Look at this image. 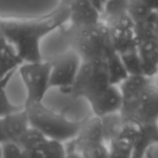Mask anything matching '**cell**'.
<instances>
[{"label": "cell", "instance_id": "cell-24", "mask_svg": "<svg viewBox=\"0 0 158 158\" xmlns=\"http://www.w3.org/2000/svg\"><path fill=\"white\" fill-rule=\"evenodd\" d=\"M129 0H107L101 13V21L127 13Z\"/></svg>", "mask_w": 158, "mask_h": 158}, {"label": "cell", "instance_id": "cell-9", "mask_svg": "<svg viewBox=\"0 0 158 158\" xmlns=\"http://www.w3.org/2000/svg\"><path fill=\"white\" fill-rule=\"evenodd\" d=\"M68 8V22L70 25H91L101 21V14L89 2V0H74Z\"/></svg>", "mask_w": 158, "mask_h": 158}, {"label": "cell", "instance_id": "cell-19", "mask_svg": "<svg viewBox=\"0 0 158 158\" xmlns=\"http://www.w3.org/2000/svg\"><path fill=\"white\" fill-rule=\"evenodd\" d=\"M134 141L125 138H116L107 144L108 158H131Z\"/></svg>", "mask_w": 158, "mask_h": 158}, {"label": "cell", "instance_id": "cell-14", "mask_svg": "<svg viewBox=\"0 0 158 158\" xmlns=\"http://www.w3.org/2000/svg\"><path fill=\"white\" fill-rule=\"evenodd\" d=\"M133 34L136 44L148 40H158V13L153 11L144 20L134 23Z\"/></svg>", "mask_w": 158, "mask_h": 158}, {"label": "cell", "instance_id": "cell-3", "mask_svg": "<svg viewBox=\"0 0 158 158\" xmlns=\"http://www.w3.org/2000/svg\"><path fill=\"white\" fill-rule=\"evenodd\" d=\"M24 108L29 126L38 130L48 140L68 142L75 139L82 123V119L72 120L63 113L51 110L44 105V102L24 104Z\"/></svg>", "mask_w": 158, "mask_h": 158}, {"label": "cell", "instance_id": "cell-33", "mask_svg": "<svg viewBox=\"0 0 158 158\" xmlns=\"http://www.w3.org/2000/svg\"><path fill=\"white\" fill-rule=\"evenodd\" d=\"M73 1H74V0H60L59 3H62V5H65V6H69Z\"/></svg>", "mask_w": 158, "mask_h": 158}, {"label": "cell", "instance_id": "cell-7", "mask_svg": "<svg viewBox=\"0 0 158 158\" xmlns=\"http://www.w3.org/2000/svg\"><path fill=\"white\" fill-rule=\"evenodd\" d=\"M51 63L50 88H57L63 94L69 95L81 60L75 51L69 49L66 52L49 59Z\"/></svg>", "mask_w": 158, "mask_h": 158}, {"label": "cell", "instance_id": "cell-22", "mask_svg": "<svg viewBox=\"0 0 158 158\" xmlns=\"http://www.w3.org/2000/svg\"><path fill=\"white\" fill-rule=\"evenodd\" d=\"M110 33H120V31H133L134 23L132 19L128 15V13L119 14L114 18L107 19L102 21Z\"/></svg>", "mask_w": 158, "mask_h": 158}, {"label": "cell", "instance_id": "cell-4", "mask_svg": "<svg viewBox=\"0 0 158 158\" xmlns=\"http://www.w3.org/2000/svg\"><path fill=\"white\" fill-rule=\"evenodd\" d=\"M110 86L105 61H81L69 95L89 101Z\"/></svg>", "mask_w": 158, "mask_h": 158}, {"label": "cell", "instance_id": "cell-21", "mask_svg": "<svg viewBox=\"0 0 158 158\" xmlns=\"http://www.w3.org/2000/svg\"><path fill=\"white\" fill-rule=\"evenodd\" d=\"M128 75H142L141 60L136 48L130 49L125 52L118 53Z\"/></svg>", "mask_w": 158, "mask_h": 158}, {"label": "cell", "instance_id": "cell-17", "mask_svg": "<svg viewBox=\"0 0 158 158\" xmlns=\"http://www.w3.org/2000/svg\"><path fill=\"white\" fill-rule=\"evenodd\" d=\"M107 76L110 86H118L128 77V74L125 69L120 56L117 52H114L105 60Z\"/></svg>", "mask_w": 158, "mask_h": 158}, {"label": "cell", "instance_id": "cell-25", "mask_svg": "<svg viewBox=\"0 0 158 158\" xmlns=\"http://www.w3.org/2000/svg\"><path fill=\"white\" fill-rule=\"evenodd\" d=\"M44 158H66L65 144L55 140H47L42 149Z\"/></svg>", "mask_w": 158, "mask_h": 158}, {"label": "cell", "instance_id": "cell-8", "mask_svg": "<svg viewBox=\"0 0 158 158\" xmlns=\"http://www.w3.org/2000/svg\"><path fill=\"white\" fill-rule=\"evenodd\" d=\"M89 104L93 112V116L102 117L106 115L119 113L123 103L120 91L117 86H110L98 95L89 100Z\"/></svg>", "mask_w": 158, "mask_h": 158}, {"label": "cell", "instance_id": "cell-27", "mask_svg": "<svg viewBox=\"0 0 158 158\" xmlns=\"http://www.w3.org/2000/svg\"><path fill=\"white\" fill-rule=\"evenodd\" d=\"M2 158H25L22 147L14 142L2 143Z\"/></svg>", "mask_w": 158, "mask_h": 158}, {"label": "cell", "instance_id": "cell-31", "mask_svg": "<svg viewBox=\"0 0 158 158\" xmlns=\"http://www.w3.org/2000/svg\"><path fill=\"white\" fill-rule=\"evenodd\" d=\"M66 158H82V156L78 153V152H67V155H66Z\"/></svg>", "mask_w": 158, "mask_h": 158}, {"label": "cell", "instance_id": "cell-26", "mask_svg": "<svg viewBox=\"0 0 158 158\" xmlns=\"http://www.w3.org/2000/svg\"><path fill=\"white\" fill-rule=\"evenodd\" d=\"M82 158H108V148L106 143H98L86 146L78 151Z\"/></svg>", "mask_w": 158, "mask_h": 158}, {"label": "cell", "instance_id": "cell-5", "mask_svg": "<svg viewBox=\"0 0 158 158\" xmlns=\"http://www.w3.org/2000/svg\"><path fill=\"white\" fill-rule=\"evenodd\" d=\"M119 114L125 119L138 125L157 123L158 87L155 79L134 99L121 103Z\"/></svg>", "mask_w": 158, "mask_h": 158}, {"label": "cell", "instance_id": "cell-2", "mask_svg": "<svg viewBox=\"0 0 158 158\" xmlns=\"http://www.w3.org/2000/svg\"><path fill=\"white\" fill-rule=\"evenodd\" d=\"M64 39L81 61H105L115 52L110 33L102 21L91 25L61 27Z\"/></svg>", "mask_w": 158, "mask_h": 158}, {"label": "cell", "instance_id": "cell-13", "mask_svg": "<svg viewBox=\"0 0 158 158\" xmlns=\"http://www.w3.org/2000/svg\"><path fill=\"white\" fill-rule=\"evenodd\" d=\"M153 79L155 78H147L143 75H128L127 78L117 86L120 91L123 102L138 97Z\"/></svg>", "mask_w": 158, "mask_h": 158}, {"label": "cell", "instance_id": "cell-20", "mask_svg": "<svg viewBox=\"0 0 158 158\" xmlns=\"http://www.w3.org/2000/svg\"><path fill=\"white\" fill-rule=\"evenodd\" d=\"M112 44L115 52L121 53L130 49L136 48V41L133 31H120V33H110Z\"/></svg>", "mask_w": 158, "mask_h": 158}, {"label": "cell", "instance_id": "cell-1", "mask_svg": "<svg viewBox=\"0 0 158 158\" xmlns=\"http://www.w3.org/2000/svg\"><path fill=\"white\" fill-rule=\"evenodd\" d=\"M69 8L59 3L56 8L36 18L0 15V34L15 49L23 62L42 61L40 42L55 29L68 22Z\"/></svg>", "mask_w": 158, "mask_h": 158}, {"label": "cell", "instance_id": "cell-10", "mask_svg": "<svg viewBox=\"0 0 158 158\" xmlns=\"http://www.w3.org/2000/svg\"><path fill=\"white\" fill-rule=\"evenodd\" d=\"M141 60L142 75L147 78H155L158 72V40H148L136 44Z\"/></svg>", "mask_w": 158, "mask_h": 158}, {"label": "cell", "instance_id": "cell-15", "mask_svg": "<svg viewBox=\"0 0 158 158\" xmlns=\"http://www.w3.org/2000/svg\"><path fill=\"white\" fill-rule=\"evenodd\" d=\"M16 72L18 70H13L3 77H0V118H3L8 115L13 114L24 108V104L18 105L12 103L7 94V86Z\"/></svg>", "mask_w": 158, "mask_h": 158}, {"label": "cell", "instance_id": "cell-16", "mask_svg": "<svg viewBox=\"0 0 158 158\" xmlns=\"http://www.w3.org/2000/svg\"><path fill=\"white\" fill-rule=\"evenodd\" d=\"M23 63V60L10 44L0 49V77H3L13 70H18Z\"/></svg>", "mask_w": 158, "mask_h": 158}, {"label": "cell", "instance_id": "cell-29", "mask_svg": "<svg viewBox=\"0 0 158 158\" xmlns=\"http://www.w3.org/2000/svg\"><path fill=\"white\" fill-rule=\"evenodd\" d=\"M106 1H107V0H89V2L98 10V12H99L100 14L103 11V8H104V6H105Z\"/></svg>", "mask_w": 158, "mask_h": 158}, {"label": "cell", "instance_id": "cell-28", "mask_svg": "<svg viewBox=\"0 0 158 158\" xmlns=\"http://www.w3.org/2000/svg\"><path fill=\"white\" fill-rule=\"evenodd\" d=\"M144 158H158V143L153 144L146 151Z\"/></svg>", "mask_w": 158, "mask_h": 158}, {"label": "cell", "instance_id": "cell-32", "mask_svg": "<svg viewBox=\"0 0 158 158\" xmlns=\"http://www.w3.org/2000/svg\"><path fill=\"white\" fill-rule=\"evenodd\" d=\"M9 44V42L7 41V40L3 38V36L0 34V49H2V48H5L6 46H8Z\"/></svg>", "mask_w": 158, "mask_h": 158}, {"label": "cell", "instance_id": "cell-18", "mask_svg": "<svg viewBox=\"0 0 158 158\" xmlns=\"http://www.w3.org/2000/svg\"><path fill=\"white\" fill-rule=\"evenodd\" d=\"M48 139L40 133L38 130L29 127L21 141L18 143L22 147L24 153H31V152H42L44 146Z\"/></svg>", "mask_w": 158, "mask_h": 158}, {"label": "cell", "instance_id": "cell-11", "mask_svg": "<svg viewBox=\"0 0 158 158\" xmlns=\"http://www.w3.org/2000/svg\"><path fill=\"white\" fill-rule=\"evenodd\" d=\"M2 125L7 141L14 143L20 142L31 127L25 108L3 117Z\"/></svg>", "mask_w": 158, "mask_h": 158}, {"label": "cell", "instance_id": "cell-30", "mask_svg": "<svg viewBox=\"0 0 158 158\" xmlns=\"http://www.w3.org/2000/svg\"><path fill=\"white\" fill-rule=\"evenodd\" d=\"M5 142H8L7 138H6L5 130H3V125H2V118H0V143L2 144Z\"/></svg>", "mask_w": 158, "mask_h": 158}, {"label": "cell", "instance_id": "cell-12", "mask_svg": "<svg viewBox=\"0 0 158 158\" xmlns=\"http://www.w3.org/2000/svg\"><path fill=\"white\" fill-rule=\"evenodd\" d=\"M158 143V125L157 123H149L142 125L138 138L133 143L131 158H144L146 151L153 144Z\"/></svg>", "mask_w": 158, "mask_h": 158}, {"label": "cell", "instance_id": "cell-6", "mask_svg": "<svg viewBox=\"0 0 158 158\" xmlns=\"http://www.w3.org/2000/svg\"><path fill=\"white\" fill-rule=\"evenodd\" d=\"M51 63L48 60L39 62H24L18 72L26 89V100L24 104L44 102V98L50 89Z\"/></svg>", "mask_w": 158, "mask_h": 158}, {"label": "cell", "instance_id": "cell-34", "mask_svg": "<svg viewBox=\"0 0 158 158\" xmlns=\"http://www.w3.org/2000/svg\"><path fill=\"white\" fill-rule=\"evenodd\" d=\"M0 158H2V145L0 143Z\"/></svg>", "mask_w": 158, "mask_h": 158}, {"label": "cell", "instance_id": "cell-23", "mask_svg": "<svg viewBox=\"0 0 158 158\" xmlns=\"http://www.w3.org/2000/svg\"><path fill=\"white\" fill-rule=\"evenodd\" d=\"M153 11H156V10L152 9L144 0H129L128 1L127 13L132 19L133 23L144 20Z\"/></svg>", "mask_w": 158, "mask_h": 158}]
</instances>
